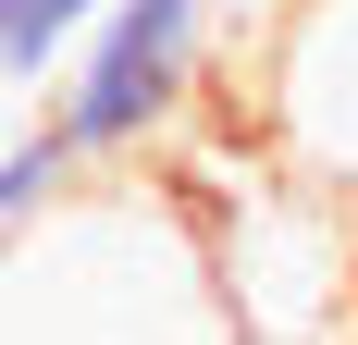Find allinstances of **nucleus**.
<instances>
[{
	"mask_svg": "<svg viewBox=\"0 0 358 345\" xmlns=\"http://www.w3.org/2000/svg\"><path fill=\"white\" fill-rule=\"evenodd\" d=\"M0 345H248L210 210L148 172H74L0 259Z\"/></svg>",
	"mask_w": 358,
	"mask_h": 345,
	"instance_id": "f257e3e1",
	"label": "nucleus"
},
{
	"mask_svg": "<svg viewBox=\"0 0 358 345\" xmlns=\"http://www.w3.org/2000/svg\"><path fill=\"white\" fill-rule=\"evenodd\" d=\"M248 210H210V259L248 345H334L358 309V198L309 172H248Z\"/></svg>",
	"mask_w": 358,
	"mask_h": 345,
	"instance_id": "f03ea898",
	"label": "nucleus"
},
{
	"mask_svg": "<svg viewBox=\"0 0 358 345\" xmlns=\"http://www.w3.org/2000/svg\"><path fill=\"white\" fill-rule=\"evenodd\" d=\"M210 0H111L99 25L74 37L62 87H50V136L74 148V172H124L136 148H161L198 99L210 62Z\"/></svg>",
	"mask_w": 358,
	"mask_h": 345,
	"instance_id": "7ed1b4c3",
	"label": "nucleus"
},
{
	"mask_svg": "<svg viewBox=\"0 0 358 345\" xmlns=\"http://www.w3.org/2000/svg\"><path fill=\"white\" fill-rule=\"evenodd\" d=\"M259 136L285 172L358 198V0H285L259 25Z\"/></svg>",
	"mask_w": 358,
	"mask_h": 345,
	"instance_id": "20e7f679",
	"label": "nucleus"
},
{
	"mask_svg": "<svg viewBox=\"0 0 358 345\" xmlns=\"http://www.w3.org/2000/svg\"><path fill=\"white\" fill-rule=\"evenodd\" d=\"M111 0H13V25H0V74L13 87H37L50 62H74V37L99 25Z\"/></svg>",
	"mask_w": 358,
	"mask_h": 345,
	"instance_id": "39448f33",
	"label": "nucleus"
},
{
	"mask_svg": "<svg viewBox=\"0 0 358 345\" xmlns=\"http://www.w3.org/2000/svg\"><path fill=\"white\" fill-rule=\"evenodd\" d=\"M285 0H210V25H235V50H248V25H272Z\"/></svg>",
	"mask_w": 358,
	"mask_h": 345,
	"instance_id": "423d86ee",
	"label": "nucleus"
}]
</instances>
